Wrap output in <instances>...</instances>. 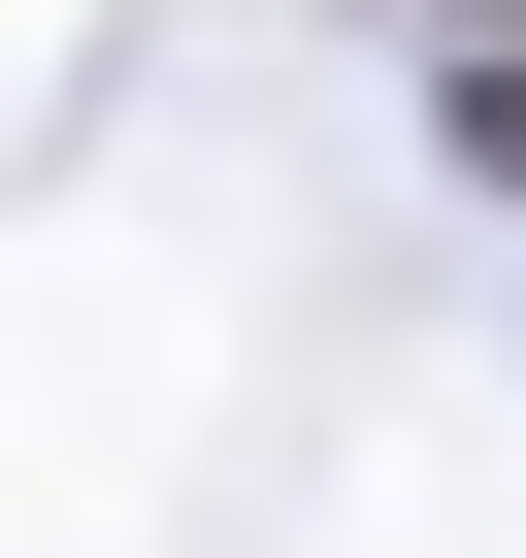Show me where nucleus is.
Returning <instances> with one entry per match:
<instances>
[{
  "label": "nucleus",
  "instance_id": "obj_1",
  "mask_svg": "<svg viewBox=\"0 0 526 558\" xmlns=\"http://www.w3.org/2000/svg\"><path fill=\"white\" fill-rule=\"evenodd\" d=\"M461 165H493V197H526V34H493V66H461Z\"/></svg>",
  "mask_w": 526,
  "mask_h": 558
}]
</instances>
